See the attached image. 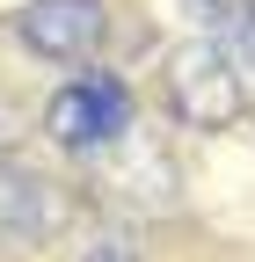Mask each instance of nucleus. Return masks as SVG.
I'll return each instance as SVG.
<instances>
[{
    "instance_id": "nucleus-5",
    "label": "nucleus",
    "mask_w": 255,
    "mask_h": 262,
    "mask_svg": "<svg viewBox=\"0 0 255 262\" xmlns=\"http://www.w3.org/2000/svg\"><path fill=\"white\" fill-rule=\"evenodd\" d=\"M182 15L204 29V37H219V29H233V0H182Z\"/></svg>"
},
{
    "instance_id": "nucleus-2",
    "label": "nucleus",
    "mask_w": 255,
    "mask_h": 262,
    "mask_svg": "<svg viewBox=\"0 0 255 262\" xmlns=\"http://www.w3.org/2000/svg\"><path fill=\"white\" fill-rule=\"evenodd\" d=\"M124 124H132V102H124L117 80H73V88H58L51 102H44V131H51L66 153L110 146Z\"/></svg>"
},
{
    "instance_id": "nucleus-7",
    "label": "nucleus",
    "mask_w": 255,
    "mask_h": 262,
    "mask_svg": "<svg viewBox=\"0 0 255 262\" xmlns=\"http://www.w3.org/2000/svg\"><path fill=\"white\" fill-rule=\"evenodd\" d=\"M88 262H132V255H117V248H102V255H88Z\"/></svg>"
},
{
    "instance_id": "nucleus-1",
    "label": "nucleus",
    "mask_w": 255,
    "mask_h": 262,
    "mask_svg": "<svg viewBox=\"0 0 255 262\" xmlns=\"http://www.w3.org/2000/svg\"><path fill=\"white\" fill-rule=\"evenodd\" d=\"M168 110L189 124V131H226L241 110H248V88H241V66L219 51V37H189L168 51Z\"/></svg>"
},
{
    "instance_id": "nucleus-4",
    "label": "nucleus",
    "mask_w": 255,
    "mask_h": 262,
    "mask_svg": "<svg viewBox=\"0 0 255 262\" xmlns=\"http://www.w3.org/2000/svg\"><path fill=\"white\" fill-rule=\"evenodd\" d=\"M37 219H44V189L0 160V226H37Z\"/></svg>"
},
{
    "instance_id": "nucleus-3",
    "label": "nucleus",
    "mask_w": 255,
    "mask_h": 262,
    "mask_svg": "<svg viewBox=\"0 0 255 262\" xmlns=\"http://www.w3.org/2000/svg\"><path fill=\"white\" fill-rule=\"evenodd\" d=\"M15 37L37 58L73 66L102 44V0H29V8H15Z\"/></svg>"
},
{
    "instance_id": "nucleus-6",
    "label": "nucleus",
    "mask_w": 255,
    "mask_h": 262,
    "mask_svg": "<svg viewBox=\"0 0 255 262\" xmlns=\"http://www.w3.org/2000/svg\"><path fill=\"white\" fill-rule=\"evenodd\" d=\"M233 29H241V44L255 51V0H233Z\"/></svg>"
}]
</instances>
